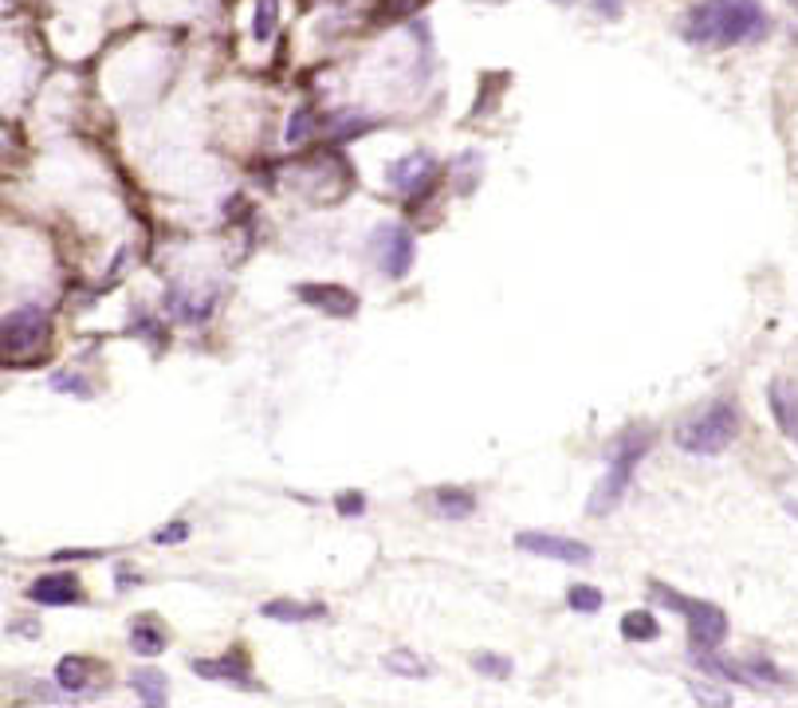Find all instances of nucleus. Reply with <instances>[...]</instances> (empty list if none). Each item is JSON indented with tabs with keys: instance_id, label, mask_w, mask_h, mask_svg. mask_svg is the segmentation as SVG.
<instances>
[{
	"instance_id": "nucleus-28",
	"label": "nucleus",
	"mask_w": 798,
	"mask_h": 708,
	"mask_svg": "<svg viewBox=\"0 0 798 708\" xmlns=\"http://www.w3.org/2000/svg\"><path fill=\"white\" fill-rule=\"evenodd\" d=\"M335 508H338V516H362L366 500H362V493H338L335 496Z\"/></svg>"
},
{
	"instance_id": "nucleus-29",
	"label": "nucleus",
	"mask_w": 798,
	"mask_h": 708,
	"mask_svg": "<svg viewBox=\"0 0 798 708\" xmlns=\"http://www.w3.org/2000/svg\"><path fill=\"white\" fill-rule=\"evenodd\" d=\"M594 9H598L602 21H618L622 16V0H594Z\"/></svg>"
},
{
	"instance_id": "nucleus-14",
	"label": "nucleus",
	"mask_w": 798,
	"mask_h": 708,
	"mask_svg": "<svg viewBox=\"0 0 798 708\" xmlns=\"http://www.w3.org/2000/svg\"><path fill=\"white\" fill-rule=\"evenodd\" d=\"M165 642H170V634H165L162 618L158 614H138L130 622V649L142 657H158L165 649Z\"/></svg>"
},
{
	"instance_id": "nucleus-1",
	"label": "nucleus",
	"mask_w": 798,
	"mask_h": 708,
	"mask_svg": "<svg viewBox=\"0 0 798 708\" xmlns=\"http://www.w3.org/2000/svg\"><path fill=\"white\" fill-rule=\"evenodd\" d=\"M771 32V16L759 0H696L681 21V36L693 48H736V44H756Z\"/></svg>"
},
{
	"instance_id": "nucleus-11",
	"label": "nucleus",
	"mask_w": 798,
	"mask_h": 708,
	"mask_svg": "<svg viewBox=\"0 0 798 708\" xmlns=\"http://www.w3.org/2000/svg\"><path fill=\"white\" fill-rule=\"evenodd\" d=\"M299 303H308L311 311H323L331 319H350L359 315V296L342 284H299L296 288Z\"/></svg>"
},
{
	"instance_id": "nucleus-16",
	"label": "nucleus",
	"mask_w": 798,
	"mask_h": 708,
	"mask_svg": "<svg viewBox=\"0 0 798 708\" xmlns=\"http://www.w3.org/2000/svg\"><path fill=\"white\" fill-rule=\"evenodd\" d=\"M130 688L138 693V700H146L150 708H162L165 700H170V678H165L162 669H134Z\"/></svg>"
},
{
	"instance_id": "nucleus-25",
	"label": "nucleus",
	"mask_w": 798,
	"mask_h": 708,
	"mask_svg": "<svg viewBox=\"0 0 798 708\" xmlns=\"http://www.w3.org/2000/svg\"><path fill=\"white\" fill-rule=\"evenodd\" d=\"M472 669H476V673H484V678H491V681H508V678H512V661H508V657H500V654H476V657H472Z\"/></svg>"
},
{
	"instance_id": "nucleus-24",
	"label": "nucleus",
	"mask_w": 798,
	"mask_h": 708,
	"mask_svg": "<svg viewBox=\"0 0 798 708\" xmlns=\"http://www.w3.org/2000/svg\"><path fill=\"white\" fill-rule=\"evenodd\" d=\"M48 386H52V390H63V394H75V398H91V382L83 378V374H75V370H55L52 378H48Z\"/></svg>"
},
{
	"instance_id": "nucleus-18",
	"label": "nucleus",
	"mask_w": 798,
	"mask_h": 708,
	"mask_svg": "<svg viewBox=\"0 0 798 708\" xmlns=\"http://www.w3.org/2000/svg\"><path fill=\"white\" fill-rule=\"evenodd\" d=\"M323 126H327V119H323V114H315L311 107H299V111L287 119L284 138H287V146H303V142H311V138H315Z\"/></svg>"
},
{
	"instance_id": "nucleus-2",
	"label": "nucleus",
	"mask_w": 798,
	"mask_h": 708,
	"mask_svg": "<svg viewBox=\"0 0 798 708\" xmlns=\"http://www.w3.org/2000/svg\"><path fill=\"white\" fill-rule=\"evenodd\" d=\"M736 437H739L736 401L716 398V401H708L705 410H696L693 418L681 421V430H676V449L688 452V457H720Z\"/></svg>"
},
{
	"instance_id": "nucleus-22",
	"label": "nucleus",
	"mask_w": 798,
	"mask_h": 708,
	"mask_svg": "<svg viewBox=\"0 0 798 708\" xmlns=\"http://www.w3.org/2000/svg\"><path fill=\"white\" fill-rule=\"evenodd\" d=\"M279 28V0H257V16H252V36L267 44Z\"/></svg>"
},
{
	"instance_id": "nucleus-21",
	"label": "nucleus",
	"mask_w": 798,
	"mask_h": 708,
	"mask_svg": "<svg viewBox=\"0 0 798 708\" xmlns=\"http://www.w3.org/2000/svg\"><path fill=\"white\" fill-rule=\"evenodd\" d=\"M744 666V678L751 688H763V685H787V673L775 666V661H768V657H747V661H739Z\"/></svg>"
},
{
	"instance_id": "nucleus-20",
	"label": "nucleus",
	"mask_w": 798,
	"mask_h": 708,
	"mask_svg": "<svg viewBox=\"0 0 798 708\" xmlns=\"http://www.w3.org/2000/svg\"><path fill=\"white\" fill-rule=\"evenodd\" d=\"M622 637L625 642H657L661 637V622L653 618V610H629L622 618Z\"/></svg>"
},
{
	"instance_id": "nucleus-31",
	"label": "nucleus",
	"mask_w": 798,
	"mask_h": 708,
	"mask_svg": "<svg viewBox=\"0 0 798 708\" xmlns=\"http://www.w3.org/2000/svg\"><path fill=\"white\" fill-rule=\"evenodd\" d=\"M787 512H790V516H798V500H787Z\"/></svg>"
},
{
	"instance_id": "nucleus-30",
	"label": "nucleus",
	"mask_w": 798,
	"mask_h": 708,
	"mask_svg": "<svg viewBox=\"0 0 798 708\" xmlns=\"http://www.w3.org/2000/svg\"><path fill=\"white\" fill-rule=\"evenodd\" d=\"M693 697H696V700H705V705H727V697H724V693H712V688H700V685H696V681H693Z\"/></svg>"
},
{
	"instance_id": "nucleus-6",
	"label": "nucleus",
	"mask_w": 798,
	"mask_h": 708,
	"mask_svg": "<svg viewBox=\"0 0 798 708\" xmlns=\"http://www.w3.org/2000/svg\"><path fill=\"white\" fill-rule=\"evenodd\" d=\"M374 252H378V268L389 280H406L417 260V236L406 225H378L374 228Z\"/></svg>"
},
{
	"instance_id": "nucleus-13",
	"label": "nucleus",
	"mask_w": 798,
	"mask_h": 708,
	"mask_svg": "<svg viewBox=\"0 0 798 708\" xmlns=\"http://www.w3.org/2000/svg\"><path fill=\"white\" fill-rule=\"evenodd\" d=\"M24 595H28L32 603H40V606H72V603H83V586H79V579H75L72 571H55V575L36 579V583L24 591Z\"/></svg>"
},
{
	"instance_id": "nucleus-7",
	"label": "nucleus",
	"mask_w": 798,
	"mask_h": 708,
	"mask_svg": "<svg viewBox=\"0 0 798 708\" xmlns=\"http://www.w3.org/2000/svg\"><path fill=\"white\" fill-rule=\"evenodd\" d=\"M189 669H194L197 678L216 681V685H236V688H248V693L260 688L257 673H252V661H248V654L240 646H233L221 657H194Z\"/></svg>"
},
{
	"instance_id": "nucleus-10",
	"label": "nucleus",
	"mask_w": 798,
	"mask_h": 708,
	"mask_svg": "<svg viewBox=\"0 0 798 708\" xmlns=\"http://www.w3.org/2000/svg\"><path fill=\"white\" fill-rule=\"evenodd\" d=\"M55 688H60L63 697L99 693V688H103V666H99L95 657H83V654L63 657L60 666H55Z\"/></svg>"
},
{
	"instance_id": "nucleus-3",
	"label": "nucleus",
	"mask_w": 798,
	"mask_h": 708,
	"mask_svg": "<svg viewBox=\"0 0 798 708\" xmlns=\"http://www.w3.org/2000/svg\"><path fill=\"white\" fill-rule=\"evenodd\" d=\"M649 433L641 430H625L622 437L614 442V449H610V464H606V476L598 481V488L590 493V516H610L618 508V504L625 500V493L634 488V476L637 469H641V457L649 452Z\"/></svg>"
},
{
	"instance_id": "nucleus-27",
	"label": "nucleus",
	"mask_w": 798,
	"mask_h": 708,
	"mask_svg": "<svg viewBox=\"0 0 798 708\" xmlns=\"http://www.w3.org/2000/svg\"><path fill=\"white\" fill-rule=\"evenodd\" d=\"M189 539V524L185 520H174L170 527H162V532H154V544H185Z\"/></svg>"
},
{
	"instance_id": "nucleus-8",
	"label": "nucleus",
	"mask_w": 798,
	"mask_h": 708,
	"mask_svg": "<svg viewBox=\"0 0 798 708\" xmlns=\"http://www.w3.org/2000/svg\"><path fill=\"white\" fill-rule=\"evenodd\" d=\"M515 547L523 555H535V559H554V563H590L594 551L583 539H571V535H554V532H515Z\"/></svg>"
},
{
	"instance_id": "nucleus-12",
	"label": "nucleus",
	"mask_w": 798,
	"mask_h": 708,
	"mask_svg": "<svg viewBox=\"0 0 798 708\" xmlns=\"http://www.w3.org/2000/svg\"><path fill=\"white\" fill-rule=\"evenodd\" d=\"M768 406H771V418H775L778 433H783L787 442L798 445V382H790V378L771 382Z\"/></svg>"
},
{
	"instance_id": "nucleus-5",
	"label": "nucleus",
	"mask_w": 798,
	"mask_h": 708,
	"mask_svg": "<svg viewBox=\"0 0 798 708\" xmlns=\"http://www.w3.org/2000/svg\"><path fill=\"white\" fill-rule=\"evenodd\" d=\"M52 339V315L40 303H21L4 315V362H28L36 359Z\"/></svg>"
},
{
	"instance_id": "nucleus-15",
	"label": "nucleus",
	"mask_w": 798,
	"mask_h": 708,
	"mask_svg": "<svg viewBox=\"0 0 798 708\" xmlns=\"http://www.w3.org/2000/svg\"><path fill=\"white\" fill-rule=\"evenodd\" d=\"M260 614L272 618V622H315V618H327V606H323V603H291V598H272V603L260 606Z\"/></svg>"
},
{
	"instance_id": "nucleus-19",
	"label": "nucleus",
	"mask_w": 798,
	"mask_h": 708,
	"mask_svg": "<svg viewBox=\"0 0 798 708\" xmlns=\"http://www.w3.org/2000/svg\"><path fill=\"white\" fill-rule=\"evenodd\" d=\"M386 669H389V673H398V678H410V681H421V678H429V673H433L429 661H425V657H417L413 649H389Z\"/></svg>"
},
{
	"instance_id": "nucleus-26",
	"label": "nucleus",
	"mask_w": 798,
	"mask_h": 708,
	"mask_svg": "<svg viewBox=\"0 0 798 708\" xmlns=\"http://www.w3.org/2000/svg\"><path fill=\"white\" fill-rule=\"evenodd\" d=\"M476 165H481V154H461L457 158V162H452V177H461V182H457V189H461V194H472V185H476Z\"/></svg>"
},
{
	"instance_id": "nucleus-23",
	"label": "nucleus",
	"mask_w": 798,
	"mask_h": 708,
	"mask_svg": "<svg viewBox=\"0 0 798 708\" xmlns=\"http://www.w3.org/2000/svg\"><path fill=\"white\" fill-rule=\"evenodd\" d=\"M602 591H598V586H590V583H578V586H571V591H566V606H571L574 614H598V610H602Z\"/></svg>"
},
{
	"instance_id": "nucleus-17",
	"label": "nucleus",
	"mask_w": 798,
	"mask_h": 708,
	"mask_svg": "<svg viewBox=\"0 0 798 708\" xmlns=\"http://www.w3.org/2000/svg\"><path fill=\"white\" fill-rule=\"evenodd\" d=\"M433 508L440 520H469L476 512V496L469 488H437L433 493Z\"/></svg>"
},
{
	"instance_id": "nucleus-9",
	"label": "nucleus",
	"mask_w": 798,
	"mask_h": 708,
	"mask_svg": "<svg viewBox=\"0 0 798 708\" xmlns=\"http://www.w3.org/2000/svg\"><path fill=\"white\" fill-rule=\"evenodd\" d=\"M386 182H389V189H398L401 197H421L433 182H437V158H433L429 150H413V154L389 162Z\"/></svg>"
},
{
	"instance_id": "nucleus-32",
	"label": "nucleus",
	"mask_w": 798,
	"mask_h": 708,
	"mask_svg": "<svg viewBox=\"0 0 798 708\" xmlns=\"http://www.w3.org/2000/svg\"><path fill=\"white\" fill-rule=\"evenodd\" d=\"M551 4H563V9H571V4H578V0H551Z\"/></svg>"
},
{
	"instance_id": "nucleus-4",
	"label": "nucleus",
	"mask_w": 798,
	"mask_h": 708,
	"mask_svg": "<svg viewBox=\"0 0 798 708\" xmlns=\"http://www.w3.org/2000/svg\"><path fill=\"white\" fill-rule=\"evenodd\" d=\"M649 595H653V603L669 606V610H676V614L685 618L688 626V646H700V649H720L727 642V614L720 610L716 603H705V598H688L681 595V591H669L665 583H649Z\"/></svg>"
}]
</instances>
